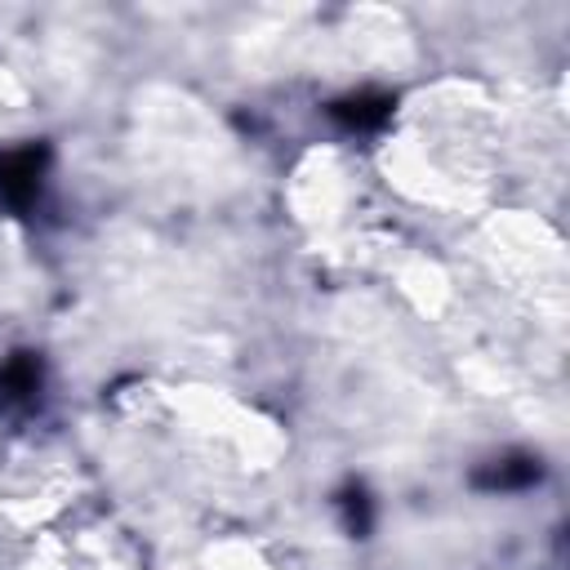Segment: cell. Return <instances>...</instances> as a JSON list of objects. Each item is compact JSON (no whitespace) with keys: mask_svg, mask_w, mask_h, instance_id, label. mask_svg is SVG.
<instances>
[{"mask_svg":"<svg viewBox=\"0 0 570 570\" xmlns=\"http://www.w3.org/2000/svg\"><path fill=\"white\" fill-rule=\"evenodd\" d=\"M45 174V147H13L0 156V196L9 205H27L40 191Z\"/></svg>","mask_w":570,"mask_h":570,"instance_id":"obj_1","label":"cell"},{"mask_svg":"<svg viewBox=\"0 0 570 570\" xmlns=\"http://www.w3.org/2000/svg\"><path fill=\"white\" fill-rule=\"evenodd\" d=\"M539 481V463L530 459V454H508V459H494V463H485L481 472H476V485L481 490H525V485H534Z\"/></svg>","mask_w":570,"mask_h":570,"instance_id":"obj_2","label":"cell"},{"mask_svg":"<svg viewBox=\"0 0 570 570\" xmlns=\"http://www.w3.org/2000/svg\"><path fill=\"white\" fill-rule=\"evenodd\" d=\"M36 392H40V361L27 356V352L9 356V361L0 365V401H4V405H22V401H31Z\"/></svg>","mask_w":570,"mask_h":570,"instance_id":"obj_4","label":"cell"},{"mask_svg":"<svg viewBox=\"0 0 570 570\" xmlns=\"http://www.w3.org/2000/svg\"><path fill=\"white\" fill-rule=\"evenodd\" d=\"M338 512H343L347 534H365V530H370V499H365L361 485H347V490L338 494Z\"/></svg>","mask_w":570,"mask_h":570,"instance_id":"obj_5","label":"cell"},{"mask_svg":"<svg viewBox=\"0 0 570 570\" xmlns=\"http://www.w3.org/2000/svg\"><path fill=\"white\" fill-rule=\"evenodd\" d=\"M330 116L343 120L347 129H379L392 116V98L387 94H352V98H338L330 107Z\"/></svg>","mask_w":570,"mask_h":570,"instance_id":"obj_3","label":"cell"}]
</instances>
